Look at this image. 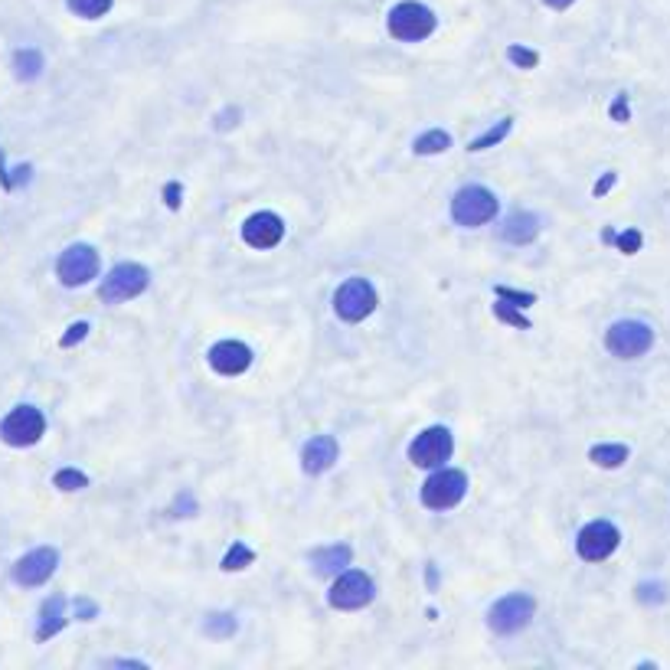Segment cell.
I'll return each mask as SVG.
<instances>
[{
	"label": "cell",
	"mask_w": 670,
	"mask_h": 670,
	"mask_svg": "<svg viewBox=\"0 0 670 670\" xmlns=\"http://www.w3.org/2000/svg\"><path fill=\"white\" fill-rule=\"evenodd\" d=\"M628 445H592L589 448V461L599 465V468H622L628 461Z\"/></svg>",
	"instance_id": "ffe728a7"
},
{
	"label": "cell",
	"mask_w": 670,
	"mask_h": 670,
	"mask_svg": "<svg viewBox=\"0 0 670 670\" xmlns=\"http://www.w3.org/2000/svg\"><path fill=\"white\" fill-rule=\"evenodd\" d=\"M206 360L219 376H239L252 367V351L242 340H219L210 347Z\"/></svg>",
	"instance_id": "5bb4252c"
},
{
	"label": "cell",
	"mask_w": 670,
	"mask_h": 670,
	"mask_svg": "<svg viewBox=\"0 0 670 670\" xmlns=\"http://www.w3.org/2000/svg\"><path fill=\"white\" fill-rule=\"evenodd\" d=\"M99 615V605L89 599H76V618L79 622H92V618Z\"/></svg>",
	"instance_id": "d590c367"
},
{
	"label": "cell",
	"mask_w": 670,
	"mask_h": 670,
	"mask_svg": "<svg viewBox=\"0 0 670 670\" xmlns=\"http://www.w3.org/2000/svg\"><path fill=\"white\" fill-rule=\"evenodd\" d=\"M494 216H497V196H494L487 187L471 183V187H461L458 194H455L452 219L458 226L475 229V226H484V223H491Z\"/></svg>",
	"instance_id": "3957f363"
},
{
	"label": "cell",
	"mask_w": 670,
	"mask_h": 670,
	"mask_svg": "<svg viewBox=\"0 0 670 670\" xmlns=\"http://www.w3.org/2000/svg\"><path fill=\"white\" fill-rule=\"evenodd\" d=\"M546 7H553V10H566V7H572V4H576V0H543Z\"/></svg>",
	"instance_id": "ab89813d"
},
{
	"label": "cell",
	"mask_w": 670,
	"mask_h": 670,
	"mask_svg": "<svg viewBox=\"0 0 670 670\" xmlns=\"http://www.w3.org/2000/svg\"><path fill=\"white\" fill-rule=\"evenodd\" d=\"M435 14H432L425 4H419V0H403V4H396V7L390 10V16H386V26H390V33L396 39H403V43H419V39L432 37L435 33Z\"/></svg>",
	"instance_id": "6da1fadb"
},
{
	"label": "cell",
	"mask_w": 670,
	"mask_h": 670,
	"mask_svg": "<svg viewBox=\"0 0 670 670\" xmlns=\"http://www.w3.org/2000/svg\"><path fill=\"white\" fill-rule=\"evenodd\" d=\"M533 612H537V602H533L530 595H523V592L504 595V599L491 608L487 624H491V632H497V634H517L533 622Z\"/></svg>",
	"instance_id": "9c48e42d"
},
{
	"label": "cell",
	"mask_w": 670,
	"mask_h": 670,
	"mask_svg": "<svg viewBox=\"0 0 670 670\" xmlns=\"http://www.w3.org/2000/svg\"><path fill=\"white\" fill-rule=\"evenodd\" d=\"M334 311L347 324H360L376 311V288L367 278H347L334 295Z\"/></svg>",
	"instance_id": "52a82bcc"
},
{
	"label": "cell",
	"mask_w": 670,
	"mask_h": 670,
	"mask_svg": "<svg viewBox=\"0 0 670 670\" xmlns=\"http://www.w3.org/2000/svg\"><path fill=\"white\" fill-rule=\"evenodd\" d=\"M151 285V272L144 266H138V262H121V266H115L109 275H105V281H101L99 288V298L105 304H121V301H131V298L144 295Z\"/></svg>",
	"instance_id": "277c9868"
},
{
	"label": "cell",
	"mask_w": 670,
	"mask_h": 670,
	"mask_svg": "<svg viewBox=\"0 0 670 670\" xmlns=\"http://www.w3.org/2000/svg\"><path fill=\"white\" fill-rule=\"evenodd\" d=\"M632 118V109H628V95H618L615 101H612V121H618V125H624Z\"/></svg>",
	"instance_id": "e575fe53"
},
{
	"label": "cell",
	"mask_w": 670,
	"mask_h": 670,
	"mask_svg": "<svg viewBox=\"0 0 670 670\" xmlns=\"http://www.w3.org/2000/svg\"><path fill=\"white\" fill-rule=\"evenodd\" d=\"M242 239H246V246H252V249H275L281 239H285V223H281V216H275V213H256V216L246 219V226H242Z\"/></svg>",
	"instance_id": "9a60e30c"
},
{
	"label": "cell",
	"mask_w": 670,
	"mask_h": 670,
	"mask_svg": "<svg viewBox=\"0 0 670 670\" xmlns=\"http://www.w3.org/2000/svg\"><path fill=\"white\" fill-rule=\"evenodd\" d=\"M56 275L63 281L66 288H79V285H89V281L99 275V252L86 242H76L59 256L56 262Z\"/></svg>",
	"instance_id": "8fae6325"
},
{
	"label": "cell",
	"mask_w": 670,
	"mask_h": 670,
	"mask_svg": "<svg viewBox=\"0 0 670 670\" xmlns=\"http://www.w3.org/2000/svg\"><path fill=\"white\" fill-rule=\"evenodd\" d=\"M337 455H340V448H337L334 438H330V435H314L311 442L301 448L304 475H324L328 468H334Z\"/></svg>",
	"instance_id": "2e32d148"
},
{
	"label": "cell",
	"mask_w": 670,
	"mask_h": 670,
	"mask_svg": "<svg viewBox=\"0 0 670 670\" xmlns=\"http://www.w3.org/2000/svg\"><path fill=\"white\" fill-rule=\"evenodd\" d=\"M47 435V415L37 405H16L0 419V438L10 448H30Z\"/></svg>",
	"instance_id": "7a4b0ae2"
},
{
	"label": "cell",
	"mask_w": 670,
	"mask_h": 670,
	"mask_svg": "<svg viewBox=\"0 0 670 670\" xmlns=\"http://www.w3.org/2000/svg\"><path fill=\"white\" fill-rule=\"evenodd\" d=\"M53 484L59 487V491H82V487H89V477H86V471L59 468L53 475Z\"/></svg>",
	"instance_id": "83f0119b"
},
{
	"label": "cell",
	"mask_w": 670,
	"mask_h": 670,
	"mask_svg": "<svg viewBox=\"0 0 670 670\" xmlns=\"http://www.w3.org/2000/svg\"><path fill=\"white\" fill-rule=\"evenodd\" d=\"M537 236H539V219L527 210H514L504 219V226H500V239L510 242V246H530Z\"/></svg>",
	"instance_id": "e0dca14e"
},
{
	"label": "cell",
	"mask_w": 670,
	"mask_h": 670,
	"mask_svg": "<svg viewBox=\"0 0 670 670\" xmlns=\"http://www.w3.org/2000/svg\"><path fill=\"white\" fill-rule=\"evenodd\" d=\"M618 543H622V533H618L615 523L608 520H592L585 523L576 537V553L582 556L585 562H602L615 553Z\"/></svg>",
	"instance_id": "7c38bea8"
},
{
	"label": "cell",
	"mask_w": 670,
	"mask_h": 670,
	"mask_svg": "<svg viewBox=\"0 0 670 670\" xmlns=\"http://www.w3.org/2000/svg\"><path fill=\"white\" fill-rule=\"evenodd\" d=\"M455 438L445 425H432L422 435H415V442L409 445V461L415 468H442L445 461L452 458Z\"/></svg>",
	"instance_id": "ba28073f"
},
{
	"label": "cell",
	"mask_w": 670,
	"mask_h": 670,
	"mask_svg": "<svg viewBox=\"0 0 670 670\" xmlns=\"http://www.w3.org/2000/svg\"><path fill=\"white\" fill-rule=\"evenodd\" d=\"M651 343H654V330L647 328L644 320H615L605 334L608 353H615L618 360L641 357L651 351Z\"/></svg>",
	"instance_id": "8992f818"
},
{
	"label": "cell",
	"mask_w": 670,
	"mask_h": 670,
	"mask_svg": "<svg viewBox=\"0 0 670 670\" xmlns=\"http://www.w3.org/2000/svg\"><path fill=\"white\" fill-rule=\"evenodd\" d=\"M236 628H239V624H236V618L223 615V612H219V615H210V618H206V624H203V632L210 634V638H233Z\"/></svg>",
	"instance_id": "4316f807"
},
{
	"label": "cell",
	"mask_w": 670,
	"mask_h": 670,
	"mask_svg": "<svg viewBox=\"0 0 670 670\" xmlns=\"http://www.w3.org/2000/svg\"><path fill=\"white\" fill-rule=\"evenodd\" d=\"M59 566V553H56L53 546H37L30 550L26 556H20L14 566V582L16 585H26V589H37V585L49 582Z\"/></svg>",
	"instance_id": "4fadbf2b"
},
{
	"label": "cell",
	"mask_w": 670,
	"mask_h": 670,
	"mask_svg": "<svg viewBox=\"0 0 670 670\" xmlns=\"http://www.w3.org/2000/svg\"><path fill=\"white\" fill-rule=\"evenodd\" d=\"M468 494V475L458 468H435V475L422 484V504L429 510H452Z\"/></svg>",
	"instance_id": "5b68a950"
},
{
	"label": "cell",
	"mask_w": 670,
	"mask_h": 670,
	"mask_svg": "<svg viewBox=\"0 0 670 670\" xmlns=\"http://www.w3.org/2000/svg\"><path fill=\"white\" fill-rule=\"evenodd\" d=\"M7 167H4V157H0V187H4V183H7Z\"/></svg>",
	"instance_id": "60d3db41"
},
{
	"label": "cell",
	"mask_w": 670,
	"mask_h": 670,
	"mask_svg": "<svg viewBox=\"0 0 670 670\" xmlns=\"http://www.w3.org/2000/svg\"><path fill=\"white\" fill-rule=\"evenodd\" d=\"M448 148H452V134L442 131V128H432V131L419 134V138H415V144H413V151H415V154H422V157L442 154V151H448Z\"/></svg>",
	"instance_id": "44dd1931"
},
{
	"label": "cell",
	"mask_w": 670,
	"mask_h": 670,
	"mask_svg": "<svg viewBox=\"0 0 670 670\" xmlns=\"http://www.w3.org/2000/svg\"><path fill=\"white\" fill-rule=\"evenodd\" d=\"M115 0H69V10L82 20H99L111 10Z\"/></svg>",
	"instance_id": "484cf974"
},
{
	"label": "cell",
	"mask_w": 670,
	"mask_h": 670,
	"mask_svg": "<svg viewBox=\"0 0 670 670\" xmlns=\"http://www.w3.org/2000/svg\"><path fill=\"white\" fill-rule=\"evenodd\" d=\"M376 599V585L367 572L351 570L343 572L334 582V589L328 592L330 608H340V612H357V608H367Z\"/></svg>",
	"instance_id": "30bf717a"
},
{
	"label": "cell",
	"mask_w": 670,
	"mask_h": 670,
	"mask_svg": "<svg viewBox=\"0 0 670 670\" xmlns=\"http://www.w3.org/2000/svg\"><path fill=\"white\" fill-rule=\"evenodd\" d=\"M252 562H256V553H252V550L242 543V539H236V543L229 546V553L223 556V562H219V566H223V572H239V570H246V566H252Z\"/></svg>",
	"instance_id": "cb8c5ba5"
},
{
	"label": "cell",
	"mask_w": 670,
	"mask_h": 670,
	"mask_svg": "<svg viewBox=\"0 0 670 670\" xmlns=\"http://www.w3.org/2000/svg\"><path fill=\"white\" fill-rule=\"evenodd\" d=\"M510 128H514V118H510V115H507V118H500L497 125H494V128H487V131H484L481 138H475V141H471V144H468V151H475V154H477V151H487V148H494V144H500V141H504L507 134H510Z\"/></svg>",
	"instance_id": "603a6c76"
},
{
	"label": "cell",
	"mask_w": 670,
	"mask_h": 670,
	"mask_svg": "<svg viewBox=\"0 0 670 670\" xmlns=\"http://www.w3.org/2000/svg\"><path fill=\"white\" fill-rule=\"evenodd\" d=\"M612 183H615V173L608 171V173H605V177H602V180H599V183H595V196H605V194H608V190H612Z\"/></svg>",
	"instance_id": "f35d334b"
},
{
	"label": "cell",
	"mask_w": 670,
	"mask_h": 670,
	"mask_svg": "<svg viewBox=\"0 0 670 670\" xmlns=\"http://www.w3.org/2000/svg\"><path fill=\"white\" fill-rule=\"evenodd\" d=\"M236 125H239V109H226L223 115L216 118L219 131H226V128H236Z\"/></svg>",
	"instance_id": "74e56055"
},
{
	"label": "cell",
	"mask_w": 670,
	"mask_h": 670,
	"mask_svg": "<svg viewBox=\"0 0 670 670\" xmlns=\"http://www.w3.org/2000/svg\"><path fill=\"white\" fill-rule=\"evenodd\" d=\"M605 242H615V246L624 252V256H634V252L641 249V242H644V239H641L638 229H628V233H622V236H615V233H612V229H608V233H605Z\"/></svg>",
	"instance_id": "f546056e"
},
{
	"label": "cell",
	"mask_w": 670,
	"mask_h": 670,
	"mask_svg": "<svg viewBox=\"0 0 670 670\" xmlns=\"http://www.w3.org/2000/svg\"><path fill=\"white\" fill-rule=\"evenodd\" d=\"M30 173H33L30 164L14 167V171L7 173V183H4V190H16V187H24V183H30Z\"/></svg>",
	"instance_id": "836d02e7"
},
{
	"label": "cell",
	"mask_w": 670,
	"mask_h": 670,
	"mask_svg": "<svg viewBox=\"0 0 670 670\" xmlns=\"http://www.w3.org/2000/svg\"><path fill=\"white\" fill-rule=\"evenodd\" d=\"M638 602H644V605H661V602H667V589H664V582H641L638 585Z\"/></svg>",
	"instance_id": "4dcf8cb0"
},
{
	"label": "cell",
	"mask_w": 670,
	"mask_h": 670,
	"mask_svg": "<svg viewBox=\"0 0 670 670\" xmlns=\"http://www.w3.org/2000/svg\"><path fill=\"white\" fill-rule=\"evenodd\" d=\"M351 546L334 543V546H324V550H314L311 553V566L318 576H337L351 566Z\"/></svg>",
	"instance_id": "d6986e66"
},
{
	"label": "cell",
	"mask_w": 670,
	"mask_h": 670,
	"mask_svg": "<svg viewBox=\"0 0 670 670\" xmlns=\"http://www.w3.org/2000/svg\"><path fill=\"white\" fill-rule=\"evenodd\" d=\"M494 318L504 320V324H510V328H517V330H530L533 328L530 318H527V314H520V308H517V304H507L504 298H500V301H494Z\"/></svg>",
	"instance_id": "d4e9b609"
},
{
	"label": "cell",
	"mask_w": 670,
	"mask_h": 670,
	"mask_svg": "<svg viewBox=\"0 0 670 670\" xmlns=\"http://www.w3.org/2000/svg\"><path fill=\"white\" fill-rule=\"evenodd\" d=\"M89 337V320H79V324H72L69 330H66L63 334V340H59V347H66V351H69V347H76V343H82Z\"/></svg>",
	"instance_id": "d6a6232c"
},
{
	"label": "cell",
	"mask_w": 670,
	"mask_h": 670,
	"mask_svg": "<svg viewBox=\"0 0 670 670\" xmlns=\"http://www.w3.org/2000/svg\"><path fill=\"white\" fill-rule=\"evenodd\" d=\"M180 196H183V187H180L177 180H171V183H167L164 187V200H167V206H171V210H180Z\"/></svg>",
	"instance_id": "8d00e7d4"
},
{
	"label": "cell",
	"mask_w": 670,
	"mask_h": 670,
	"mask_svg": "<svg viewBox=\"0 0 670 670\" xmlns=\"http://www.w3.org/2000/svg\"><path fill=\"white\" fill-rule=\"evenodd\" d=\"M507 59L517 66V69H537L539 66V53L537 49H527V47H507Z\"/></svg>",
	"instance_id": "f1b7e54d"
},
{
	"label": "cell",
	"mask_w": 670,
	"mask_h": 670,
	"mask_svg": "<svg viewBox=\"0 0 670 670\" xmlns=\"http://www.w3.org/2000/svg\"><path fill=\"white\" fill-rule=\"evenodd\" d=\"M66 628V599L63 595H49L39 605V622H37V641H49Z\"/></svg>",
	"instance_id": "ac0fdd59"
},
{
	"label": "cell",
	"mask_w": 670,
	"mask_h": 670,
	"mask_svg": "<svg viewBox=\"0 0 670 670\" xmlns=\"http://www.w3.org/2000/svg\"><path fill=\"white\" fill-rule=\"evenodd\" d=\"M494 295L504 298V301H510V304H517V308H530V304H537V295H533V291H514V288H507V285H497Z\"/></svg>",
	"instance_id": "1f68e13d"
},
{
	"label": "cell",
	"mask_w": 670,
	"mask_h": 670,
	"mask_svg": "<svg viewBox=\"0 0 670 670\" xmlns=\"http://www.w3.org/2000/svg\"><path fill=\"white\" fill-rule=\"evenodd\" d=\"M14 69H16V79L33 82V79H39V72H43V53H39V49H16Z\"/></svg>",
	"instance_id": "7402d4cb"
}]
</instances>
